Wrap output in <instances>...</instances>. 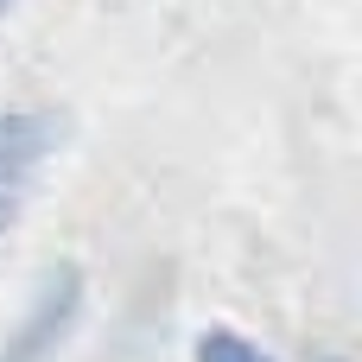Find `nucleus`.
Returning a JSON list of instances; mask_svg holds the SVG:
<instances>
[{"label":"nucleus","instance_id":"obj_5","mask_svg":"<svg viewBox=\"0 0 362 362\" xmlns=\"http://www.w3.org/2000/svg\"><path fill=\"white\" fill-rule=\"evenodd\" d=\"M6 6H13V0H0V13H6Z\"/></svg>","mask_w":362,"mask_h":362},{"label":"nucleus","instance_id":"obj_1","mask_svg":"<svg viewBox=\"0 0 362 362\" xmlns=\"http://www.w3.org/2000/svg\"><path fill=\"white\" fill-rule=\"evenodd\" d=\"M76 318H83V274H76V267H51L45 286L32 293L25 318L6 331L0 362H57V350H64L70 331H76Z\"/></svg>","mask_w":362,"mask_h":362},{"label":"nucleus","instance_id":"obj_4","mask_svg":"<svg viewBox=\"0 0 362 362\" xmlns=\"http://www.w3.org/2000/svg\"><path fill=\"white\" fill-rule=\"evenodd\" d=\"M13 210H19V197H0V229L13 223Z\"/></svg>","mask_w":362,"mask_h":362},{"label":"nucleus","instance_id":"obj_3","mask_svg":"<svg viewBox=\"0 0 362 362\" xmlns=\"http://www.w3.org/2000/svg\"><path fill=\"white\" fill-rule=\"evenodd\" d=\"M197 362H274V356L255 350V344L235 337V331H204V337H197Z\"/></svg>","mask_w":362,"mask_h":362},{"label":"nucleus","instance_id":"obj_2","mask_svg":"<svg viewBox=\"0 0 362 362\" xmlns=\"http://www.w3.org/2000/svg\"><path fill=\"white\" fill-rule=\"evenodd\" d=\"M64 140V115H0V197H19L32 165H45Z\"/></svg>","mask_w":362,"mask_h":362}]
</instances>
